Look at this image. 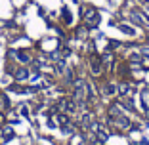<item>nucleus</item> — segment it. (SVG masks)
<instances>
[{
	"mask_svg": "<svg viewBox=\"0 0 149 145\" xmlns=\"http://www.w3.org/2000/svg\"><path fill=\"white\" fill-rule=\"evenodd\" d=\"M8 92H15V94H25V88H21L19 84H10Z\"/></svg>",
	"mask_w": 149,
	"mask_h": 145,
	"instance_id": "nucleus-11",
	"label": "nucleus"
},
{
	"mask_svg": "<svg viewBox=\"0 0 149 145\" xmlns=\"http://www.w3.org/2000/svg\"><path fill=\"white\" fill-rule=\"evenodd\" d=\"M12 137V128H4V139H10Z\"/></svg>",
	"mask_w": 149,
	"mask_h": 145,
	"instance_id": "nucleus-14",
	"label": "nucleus"
},
{
	"mask_svg": "<svg viewBox=\"0 0 149 145\" xmlns=\"http://www.w3.org/2000/svg\"><path fill=\"white\" fill-rule=\"evenodd\" d=\"M130 19H132V23L134 25H143V17H141V13H138V12H132L130 13Z\"/></svg>",
	"mask_w": 149,
	"mask_h": 145,
	"instance_id": "nucleus-9",
	"label": "nucleus"
},
{
	"mask_svg": "<svg viewBox=\"0 0 149 145\" xmlns=\"http://www.w3.org/2000/svg\"><path fill=\"white\" fill-rule=\"evenodd\" d=\"M21 113L25 114V117H29V109H27V107H23V109H21Z\"/></svg>",
	"mask_w": 149,
	"mask_h": 145,
	"instance_id": "nucleus-15",
	"label": "nucleus"
},
{
	"mask_svg": "<svg viewBox=\"0 0 149 145\" xmlns=\"http://www.w3.org/2000/svg\"><path fill=\"white\" fill-rule=\"evenodd\" d=\"M101 94L103 96H113V94H117V84H113V82H105L103 86H101Z\"/></svg>",
	"mask_w": 149,
	"mask_h": 145,
	"instance_id": "nucleus-6",
	"label": "nucleus"
},
{
	"mask_svg": "<svg viewBox=\"0 0 149 145\" xmlns=\"http://www.w3.org/2000/svg\"><path fill=\"white\" fill-rule=\"evenodd\" d=\"M82 19H84V25H86L88 29H90V27H97V23H100V13H97V10L94 8V6H88L82 12Z\"/></svg>",
	"mask_w": 149,
	"mask_h": 145,
	"instance_id": "nucleus-1",
	"label": "nucleus"
},
{
	"mask_svg": "<svg viewBox=\"0 0 149 145\" xmlns=\"http://www.w3.org/2000/svg\"><path fill=\"white\" fill-rule=\"evenodd\" d=\"M15 57H17L21 63H31L33 61V57L29 52H25V50H19V52H15Z\"/></svg>",
	"mask_w": 149,
	"mask_h": 145,
	"instance_id": "nucleus-7",
	"label": "nucleus"
},
{
	"mask_svg": "<svg viewBox=\"0 0 149 145\" xmlns=\"http://www.w3.org/2000/svg\"><path fill=\"white\" fill-rule=\"evenodd\" d=\"M118 29H120V31L123 33H126V35H134V29H132V27H126V25H123V23H120V25H118Z\"/></svg>",
	"mask_w": 149,
	"mask_h": 145,
	"instance_id": "nucleus-12",
	"label": "nucleus"
},
{
	"mask_svg": "<svg viewBox=\"0 0 149 145\" xmlns=\"http://www.w3.org/2000/svg\"><path fill=\"white\" fill-rule=\"evenodd\" d=\"M118 107H124L126 111H130V113H136V105L132 103V99L130 97H126V96H123V97H118Z\"/></svg>",
	"mask_w": 149,
	"mask_h": 145,
	"instance_id": "nucleus-5",
	"label": "nucleus"
},
{
	"mask_svg": "<svg viewBox=\"0 0 149 145\" xmlns=\"http://www.w3.org/2000/svg\"><path fill=\"white\" fill-rule=\"evenodd\" d=\"M90 71H92V75L94 76H97V75H101V71L105 69L103 67V61H101V57H97V56H90Z\"/></svg>",
	"mask_w": 149,
	"mask_h": 145,
	"instance_id": "nucleus-3",
	"label": "nucleus"
},
{
	"mask_svg": "<svg viewBox=\"0 0 149 145\" xmlns=\"http://www.w3.org/2000/svg\"><path fill=\"white\" fill-rule=\"evenodd\" d=\"M56 120L59 126H67L69 124V117H67L65 113H56Z\"/></svg>",
	"mask_w": 149,
	"mask_h": 145,
	"instance_id": "nucleus-8",
	"label": "nucleus"
},
{
	"mask_svg": "<svg viewBox=\"0 0 149 145\" xmlns=\"http://www.w3.org/2000/svg\"><path fill=\"white\" fill-rule=\"evenodd\" d=\"M61 13H63V19H65V25H69V23H71V13H69V10L63 8Z\"/></svg>",
	"mask_w": 149,
	"mask_h": 145,
	"instance_id": "nucleus-13",
	"label": "nucleus"
},
{
	"mask_svg": "<svg viewBox=\"0 0 149 145\" xmlns=\"http://www.w3.org/2000/svg\"><path fill=\"white\" fill-rule=\"evenodd\" d=\"M117 92L120 94V96H126V94L130 92V84H128V82H120L117 86Z\"/></svg>",
	"mask_w": 149,
	"mask_h": 145,
	"instance_id": "nucleus-10",
	"label": "nucleus"
},
{
	"mask_svg": "<svg viewBox=\"0 0 149 145\" xmlns=\"http://www.w3.org/2000/svg\"><path fill=\"white\" fill-rule=\"evenodd\" d=\"M31 76V71L27 69V67H17V69H13V80L15 82H23Z\"/></svg>",
	"mask_w": 149,
	"mask_h": 145,
	"instance_id": "nucleus-4",
	"label": "nucleus"
},
{
	"mask_svg": "<svg viewBox=\"0 0 149 145\" xmlns=\"http://www.w3.org/2000/svg\"><path fill=\"white\" fill-rule=\"evenodd\" d=\"M57 107H59L61 111H65V113L73 114L74 111H77V107H79V105H77V101H74L73 97H61V99H59V105H57Z\"/></svg>",
	"mask_w": 149,
	"mask_h": 145,
	"instance_id": "nucleus-2",
	"label": "nucleus"
}]
</instances>
